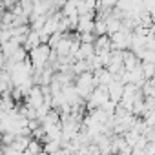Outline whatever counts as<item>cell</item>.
Wrapping results in <instances>:
<instances>
[{
  "label": "cell",
  "instance_id": "obj_1",
  "mask_svg": "<svg viewBox=\"0 0 155 155\" xmlns=\"http://www.w3.org/2000/svg\"><path fill=\"white\" fill-rule=\"evenodd\" d=\"M49 53H51V48L48 44H38L37 48H33L31 51H28V58L31 62V68L33 69H42L46 68L48 64V58H49Z\"/></svg>",
  "mask_w": 155,
  "mask_h": 155
},
{
  "label": "cell",
  "instance_id": "obj_2",
  "mask_svg": "<svg viewBox=\"0 0 155 155\" xmlns=\"http://www.w3.org/2000/svg\"><path fill=\"white\" fill-rule=\"evenodd\" d=\"M24 99H26V106L31 108V110H37V108H40L44 104V95H42V91H40L38 86H33Z\"/></svg>",
  "mask_w": 155,
  "mask_h": 155
},
{
  "label": "cell",
  "instance_id": "obj_3",
  "mask_svg": "<svg viewBox=\"0 0 155 155\" xmlns=\"http://www.w3.org/2000/svg\"><path fill=\"white\" fill-rule=\"evenodd\" d=\"M122 90H124V84L122 82H119V81H113L110 86H106V91H108V99L110 101H113L115 104L120 101V97H122Z\"/></svg>",
  "mask_w": 155,
  "mask_h": 155
},
{
  "label": "cell",
  "instance_id": "obj_4",
  "mask_svg": "<svg viewBox=\"0 0 155 155\" xmlns=\"http://www.w3.org/2000/svg\"><path fill=\"white\" fill-rule=\"evenodd\" d=\"M91 55H95V48H93V44H81L73 58H75V60H88Z\"/></svg>",
  "mask_w": 155,
  "mask_h": 155
},
{
  "label": "cell",
  "instance_id": "obj_5",
  "mask_svg": "<svg viewBox=\"0 0 155 155\" xmlns=\"http://www.w3.org/2000/svg\"><path fill=\"white\" fill-rule=\"evenodd\" d=\"M38 44H40V35H38V31H31V29H29V33H28L26 38H24L22 48H24L26 51H31V49L37 48Z\"/></svg>",
  "mask_w": 155,
  "mask_h": 155
},
{
  "label": "cell",
  "instance_id": "obj_6",
  "mask_svg": "<svg viewBox=\"0 0 155 155\" xmlns=\"http://www.w3.org/2000/svg\"><path fill=\"white\" fill-rule=\"evenodd\" d=\"M93 48H95V53H101V51H111L113 46H111V40L108 35H102V37H97L95 42H93Z\"/></svg>",
  "mask_w": 155,
  "mask_h": 155
},
{
  "label": "cell",
  "instance_id": "obj_7",
  "mask_svg": "<svg viewBox=\"0 0 155 155\" xmlns=\"http://www.w3.org/2000/svg\"><path fill=\"white\" fill-rule=\"evenodd\" d=\"M29 139H31V137L17 135V137L13 139V142L9 144V148H13V150H17V151H24V150L28 148V142H29Z\"/></svg>",
  "mask_w": 155,
  "mask_h": 155
},
{
  "label": "cell",
  "instance_id": "obj_8",
  "mask_svg": "<svg viewBox=\"0 0 155 155\" xmlns=\"http://www.w3.org/2000/svg\"><path fill=\"white\" fill-rule=\"evenodd\" d=\"M60 13L64 17H77V0H66Z\"/></svg>",
  "mask_w": 155,
  "mask_h": 155
},
{
  "label": "cell",
  "instance_id": "obj_9",
  "mask_svg": "<svg viewBox=\"0 0 155 155\" xmlns=\"http://www.w3.org/2000/svg\"><path fill=\"white\" fill-rule=\"evenodd\" d=\"M40 151H42V142L40 140H35V139H29L28 148L24 150V155H37Z\"/></svg>",
  "mask_w": 155,
  "mask_h": 155
},
{
  "label": "cell",
  "instance_id": "obj_10",
  "mask_svg": "<svg viewBox=\"0 0 155 155\" xmlns=\"http://www.w3.org/2000/svg\"><path fill=\"white\" fill-rule=\"evenodd\" d=\"M93 35L95 37L106 35V22H104V18H95L93 20Z\"/></svg>",
  "mask_w": 155,
  "mask_h": 155
},
{
  "label": "cell",
  "instance_id": "obj_11",
  "mask_svg": "<svg viewBox=\"0 0 155 155\" xmlns=\"http://www.w3.org/2000/svg\"><path fill=\"white\" fill-rule=\"evenodd\" d=\"M2 153L4 155H24V151H17V150H13L9 146H2Z\"/></svg>",
  "mask_w": 155,
  "mask_h": 155
},
{
  "label": "cell",
  "instance_id": "obj_12",
  "mask_svg": "<svg viewBox=\"0 0 155 155\" xmlns=\"http://www.w3.org/2000/svg\"><path fill=\"white\" fill-rule=\"evenodd\" d=\"M49 155H73V153H69L66 148H60V150H57V151H53V153H49Z\"/></svg>",
  "mask_w": 155,
  "mask_h": 155
},
{
  "label": "cell",
  "instance_id": "obj_13",
  "mask_svg": "<svg viewBox=\"0 0 155 155\" xmlns=\"http://www.w3.org/2000/svg\"><path fill=\"white\" fill-rule=\"evenodd\" d=\"M0 57H2V51H0Z\"/></svg>",
  "mask_w": 155,
  "mask_h": 155
}]
</instances>
